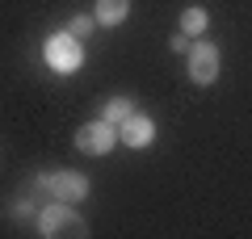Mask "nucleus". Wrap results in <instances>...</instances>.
Listing matches in <instances>:
<instances>
[{"mask_svg": "<svg viewBox=\"0 0 252 239\" xmlns=\"http://www.w3.org/2000/svg\"><path fill=\"white\" fill-rule=\"evenodd\" d=\"M42 59H46V67H51L55 76H72V71L84 67V42L72 38L67 30H55L42 42Z\"/></svg>", "mask_w": 252, "mask_h": 239, "instance_id": "f257e3e1", "label": "nucleus"}, {"mask_svg": "<svg viewBox=\"0 0 252 239\" xmlns=\"http://www.w3.org/2000/svg\"><path fill=\"white\" fill-rule=\"evenodd\" d=\"M206 26H210V17H206V9H202V4H189V9L181 13V34L202 38V34H206Z\"/></svg>", "mask_w": 252, "mask_h": 239, "instance_id": "6e6552de", "label": "nucleus"}, {"mask_svg": "<svg viewBox=\"0 0 252 239\" xmlns=\"http://www.w3.org/2000/svg\"><path fill=\"white\" fill-rule=\"evenodd\" d=\"M118 143L122 147H130V151H147L156 143V122L147 114H130V118H122L118 122Z\"/></svg>", "mask_w": 252, "mask_h": 239, "instance_id": "423d86ee", "label": "nucleus"}, {"mask_svg": "<svg viewBox=\"0 0 252 239\" xmlns=\"http://www.w3.org/2000/svg\"><path fill=\"white\" fill-rule=\"evenodd\" d=\"M126 17H130V0H97V9H93V21L105 30L122 26Z\"/></svg>", "mask_w": 252, "mask_h": 239, "instance_id": "0eeeda50", "label": "nucleus"}, {"mask_svg": "<svg viewBox=\"0 0 252 239\" xmlns=\"http://www.w3.org/2000/svg\"><path fill=\"white\" fill-rule=\"evenodd\" d=\"M38 235L42 239H59V235H89L84 218L72 210V202H59L55 197L46 210H38Z\"/></svg>", "mask_w": 252, "mask_h": 239, "instance_id": "f03ea898", "label": "nucleus"}, {"mask_svg": "<svg viewBox=\"0 0 252 239\" xmlns=\"http://www.w3.org/2000/svg\"><path fill=\"white\" fill-rule=\"evenodd\" d=\"M130 114H135V101H130V97H109L105 101V105H101V118H105V122H122V118H130Z\"/></svg>", "mask_w": 252, "mask_h": 239, "instance_id": "1a4fd4ad", "label": "nucleus"}, {"mask_svg": "<svg viewBox=\"0 0 252 239\" xmlns=\"http://www.w3.org/2000/svg\"><path fill=\"white\" fill-rule=\"evenodd\" d=\"M42 189H51V197H59V202H84V197L93 193V185H89V177L84 172H76V168H59V172H46L42 180H38Z\"/></svg>", "mask_w": 252, "mask_h": 239, "instance_id": "7ed1b4c3", "label": "nucleus"}, {"mask_svg": "<svg viewBox=\"0 0 252 239\" xmlns=\"http://www.w3.org/2000/svg\"><path fill=\"white\" fill-rule=\"evenodd\" d=\"M93 26H97V21H93L89 13H80V17H72V21H67V34H72V38H80V42H84V38L93 34Z\"/></svg>", "mask_w": 252, "mask_h": 239, "instance_id": "9d476101", "label": "nucleus"}, {"mask_svg": "<svg viewBox=\"0 0 252 239\" xmlns=\"http://www.w3.org/2000/svg\"><path fill=\"white\" fill-rule=\"evenodd\" d=\"M168 46H172L177 55H189V46H193V38H189V34H181V30H177V34L168 38Z\"/></svg>", "mask_w": 252, "mask_h": 239, "instance_id": "9b49d317", "label": "nucleus"}, {"mask_svg": "<svg viewBox=\"0 0 252 239\" xmlns=\"http://www.w3.org/2000/svg\"><path fill=\"white\" fill-rule=\"evenodd\" d=\"M114 147H118V126L105 122V118L84 122L76 130V151H84V155H109Z\"/></svg>", "mask_w": 252, "mask_h": 239, "instance_id": "20e7f679", "label": "nucleus"}, {"mask_svg": "<svg viewBox=\"0 0 252 239\" xmlns=\"http://www.w3.org/2000/svg\"><path fill=\"white\" fill-rule=\"evenodd\" d=\"M219 67H223V55H219L215 42H193L189 46V80L193 84H215L219 80Z\"/></svg>", "mask_w": 252, "mask_h": 239, "instance_id": "39448f33", "label": "nucleus"}]
</instances>
